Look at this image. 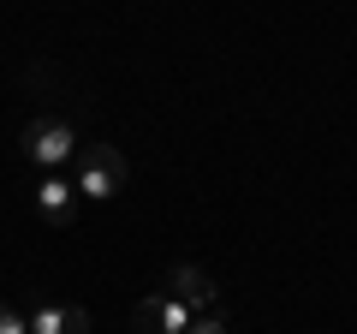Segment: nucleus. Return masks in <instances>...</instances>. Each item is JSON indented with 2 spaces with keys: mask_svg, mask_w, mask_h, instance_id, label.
<instances>
[{
  "mask_svg": "<svg viewBox=\"0 0 357 334\" xmlns=\"http://www.w3.org/2000/svg\"><path fill=\"white\" fill-rule=\"evenodd\" d=\"M77 197H89V203H107V197H119L126 191V180H131V161H126V150L119 143H84L77 150Z\"/></svg>",
  "mask_w": 357,
  "mask_h": 334,
  "instance_id": "f257e3e1",
  "label": "nucleus"
},
{
  "mask_svg": "<svg viewBox=\"0 0 357 334\" xmlns=\"http://www.w3.org/2000/svg\"><path fill=\"white\" fill-rule=\"evenodd\" d=\"M18 150H24V161H36V167H66V161H77V131H72V119H60V114H36L24 131H18Z\"/></svg>",
  "mask_w": 357,
  "mask_h": 334,
  "instance_id": "f03ea898",
  "label": "nucleus"
},
{
  "mask_svg": "<svg viewBox=\"0 0 357 334\" xmlns=\"http://www.w3.org/2000/svg\"><path fill=\"white\" fill-rule=\"evenodd\" d=\"M161 286H167V298H178V305L191 310V317H215V281H208L197 263H173V269L161 275Z\"/></svg>",
  "mask_w": 357,
  "mask_h": 334,
  "instance_id": "7ed1b4c3",
  "label": "nucleus"
},
{
  "mask_svg": "<svg viewBox=\"0 0 357 334\" xmlns=\"http://www.w3.org/2000/svg\"><path fill=\"white\" fill-rule=\"evenodd\" d=\"M191 322H197V317H191L185 305H178V298L149 293V298L137 305V317H131V328H137V334H185Z\"/></svg>",
  "mask_w": 357,
  "mask_h": 334,
  "instance_id": "20e7f679",
  "label": "nucleus"
},
{
  "mask_svg": "<svg viewBox=\"0 0 357 334\" xmlns=\"http://www.w3.org/2000/svg\"><path fill=\"white\" fill-rule=\"evenodd\" d=\"M30 334H89V310L84 305H60V298H42L30 310Z\"/></svg>",
  "mask_w": 357,
  "mask_h": 334,
  "instance_id": "39448f33",
  "label": "nucleus"
},
{
  "mask_svg": "<svg viewBox=\"0 0 357 334\" xmlns=\"http://www.w3.org/2000/svg\"><path fill=\"white\" fill-rule=\"evenodd\" d=\"M72 203H77V185H72V180H60V173H48V180L36 185V215L48 221V227H66Z\"/></svg>",
  "mask_w": 357,
  "mask_h": 334,
  "instance_id": "423d86ee",
  "label": "nucleus"
},
{
  "mask_svg": "<svg viewBox=\"0 0 357 334\" xmlns=\"http://www.w3.org/2000/svg\"><path fill=\"white\" fill-rule=\"evenodd\" d=\"M0 334H30V317L18 305H6V298H0Z\"/></svg>",
  "mask_w": 357,
  "mask_h": 334,
  "instance_id": "0eeeda50",
  "label": "nucleus"
},
{
  "mask_svg": "<svg viewBox=\"0 0 357 334\" xmlns=\"http://www.w3.org/2000/svg\"><path fill=\"white\" fill-rule=\"evenodd\" d=\"M185 334H227V317H220V310H215V317H197Z\"/></svg>",
  "mask_w": 357,
  "mask_h": 334,
  "instance_id": "6e6552de",
  "label": "nucleus"
}]
</instances>
